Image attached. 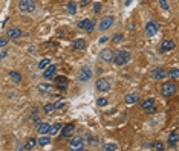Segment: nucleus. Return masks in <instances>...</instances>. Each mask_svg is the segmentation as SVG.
<instances>
[{
  "label": "nucleus",
  "mask_w": 179,
  "mask_h": 151,
  "mask_svg": "<svg viewBox=\"0 0 179 151\" xmlns=\"http://www.w3.org/2000/svg\"><path fill=\"white\" fill-rule=\"evenodd\" d=\"M130 60H132V54H130L129 51H120L116 55H113V63H115L118 67L125 66Z\"/></svg>",
  "instance_id": "obj_1"
},
{
  "label": "nucleus",
  "mask_w": 179,
  "mask_h": 151,
  "mask_svg": "<svg viewBox=\"0 0 179 151\" xmlns=\"http://www.w3.org/2000/svg\"><path fill=\"white\" fill-rule=\"evenodd\" d=\"M35 8H37V5L34 0H20V2H18V9H20L21 12L31 14V12L35 11Z\"/></svg>",
  "instance_id": "obj_2"
},
{
  "label": "nucleus",
  "mask_w": 179,
  "mask_h": 151,
  "mask_svg": "<svg viewBox=\"0 0 179 151\" xmlns=\"http://www.w3.org/2000/svg\"><path fill=\"white\" fill-rule=\"evenodd\" d=\"M161 93L165 98L173 96V95L176 93V84H173V82H164L161 86Z\"/></svg>",
  "instance_id": "obj_3"
},
{
  "label": "nucleus",
  "mask_w": 179,
  "mask_h": 151,
  "mask_svg": "<svg viewBox=\"0 0 179 151\" xmlns=\"http://www.w3.org/2000/svg\"><path fill=\"white\" fill-rule=\"evenodd\" d=\"M95 89H97L98 92H101V93H107L109 90H110V82H109V79L107 78H100V79H97Z\"/></svg>",
  "instance_id": "obj_4"
},
{
  "label": "nucleus",
  "mask_w": 179,
  "mask_h": 151,
  "mask_svg": "<svg viewBox=\"0 0 179 151\" xmlns=\"http://www.w3.org/2000/svg\"><path fill=\"white\" fill-rule=\"evenodd\" d=\"M144 31H145V35H147V37H155V35L158 34V31H159V24H158L156 21H148V23L145 24Z\"/></svg>",
  "instance_id": "obj_5"
},
{
  "label": "nucleus",
  "mask_w": 179,
  "mask_h": 151,
  "mask_svg": "<svg viewBox=\"0 0 179 151\" xmlns=\"http://www.w3.org/2000/svg\"><path fill=\"white\" fill-rule=\"evenodd\" d=\"M175 47H176V43H175L172 38H165V40H162L161 46H159V51H161L162 54H165V52L173 51Z\"/></svg>",
  "instance_id": "obj_6"
},
{
  "label": "nucleus",
  "mask_w": 179,
  "mask_h": 151,
  "mask_svg": "<svg viewBox=\"0 0 179 151\" xmlns=\"http://www.w3.org/2000/svg\"><path fill=\"white\" fill-rule=\"evenodd\" d=\"M77 26H78L80 29H83V31H86V32H89L90 34V32L93 31V28H95V23L89 19H84V20H81V21H78Z\"/></svg>",
  "instance_id": "obj_7"
},
{
  "label": "nucleus",
  "mask_w": 179,
  "mask_h": 151,
  "mask_svg": "<svg viewBox=\"0 0 179 151\" xmlns=\"http://www.w3.org/2000/svg\"><path fill=\"white\" fill-rule=\"evenodd\" d=\"M141 109H144V110H145L148 114L155 113V112H156V107H155V99H153V98L145 99L143 104H141Z\"/></svg>",
  "instance_id": "obj_8"
},
{
  "label": "nucleus",
  "mask_w": 179,
  "mask_h": 151,
  "mask_svg": "<svg viewBox=\"0 0 179 151\" xmlns=\"http://www.w3.org/2000/svg\"><path fill=\"white\" fill-rule=\"evenodd\" d=\"M71 148L72 150H84V139L80 136H75L71 139Z\"/></svg>",
  "instance_id": "obj_9"
},
{
  "label": "nucleus",
  "mask_w": 179,
  "mask_h": 151,
  "mask_svg": "<svg viewBox=\"0 0 179 151\" xmlns=\"http://www.w3.org/2000/svg\"><path fill=\"white\" fill-rule=\"evenodd\" d=\"M113 16H107V17H104V19L100 21V24H98V28H100V31H107L109 28H112V24H113Z\"/></svg>",
  "instance_id": "obj_10"
},
{
  "label": "nucleus",
  "mask_w": 179,
  "mask_h": 151,
  "mask_svg": "<svg viewBox=\"0 0 179 151\" xmlns=\"http://www.w3.org/2000/svg\"><path fill=\"white\" fill-rule=\"evenodd\" d=\"M92 69L90 67H83L81 69V72H80V76H78V79L81 81V82H86V81H89L90 78H92Z\"/></svg>",
  "instance_id": "obj_11"
},
{
  "label": "nucleus",
  "mask_w": 179,
  "mask_h": 151,
  "mask_svg": "<svg viewBox=\"0 0 179 151\" xmlns=\"http://www.w3.org/2000/svg\"><path fill=\"white\" fill-rule=\"evenodd\" d=\"M57 73V66L55 64H49L48 67H46V70L43 72V76H45V79H52Z\"/></svg>",
  "instance_id": "obj_12"
},
{
  "label": "nucleus",
  "mask_w": 179,
  "mask_h": 151,
  "mask_svg": "<svg viewBox=\"0 0 179 151\" xmlns=\"http://www.w3.org/2000/svg\"><path fill=\"white\" fill-rule=\"evenodd\" d=\"M100 58L104 61V63H112L113 61V52L110 49H103L100 52Z\"/></svg>",
  "instance_id": "obj_13"
},
{
  "label": "nucleus",
  "mask_w": 179,
  "mask_h": 151,
  "mask_svg": "<svg viewBox=\"0 0 179 151\" xmlns=\"http://www.w3.org/2000/svg\"><path fill=\"white\" fill-rule=\"evenodd\" d=\"M178 144H179V134H178V131L175 130V131L170 133V136H168V147L176 148Z\"/></svg>",
  "instance_id": "obj_14"
},
{
  "label": "nucleus",
  "mask_w": 179,
  "mask_h": 151,
  "mask_svg": "<svg viewBox=\"0 0 179 151\" xmlns=\"http://www.w3.org/2000/svg\"><path fill=\"white\" fill-rule=\"evenodd\" d=\"M8 38H11V40H17L23 35V32H21V29H18V28H9L8 29Z\"/></svg>",
  "instance_id": "obj_15"
},
{
  "label": "nucleus",
  "mask_w": 179,
  "mask_h": 151,
  "mask_svg": "<svg viewBox=\"0 0 179 151\" xmlns=\"http://www.w3.org/2000/svg\"><path fill=\"white\" fill-rule=\"evenodd\" d=\"M72 47L77 49V51H84L86 49V41L83 38H77V40L72 41Z\"/></svg>",
  "instance_id": "obj_16"
},
{
  "label": "nucleus",
  "mask_w": 179,
  "mask_h": 151,
  "mask_svg": "<svg viewBox=\"0 0 179 151\" xmlns=\"http://www.w3.org/2000/svg\"><path fill=\"white\" fill-rule=\"evenodd\" d=\"M152 76L155 78V79H164L165 76H167V72L161 69V67H156V69H153L152 70Z\"/></svg>",
  "instance_id": "obj_17"
},
{
  "label": "nucleus",
  "mask_w": 179,
  "mask_h": 151,
  "mask_svg": "<svg viewBox=\"0 0 179 151\" xmlns=\"http://www.w3.org/2000/svg\"><path fill=\"white\" fill-rule=\"evenodd\" d=\"M75 130V125L73 124H68V125H64L63 128H61V136L63 137H71V134L73 133Z\"/></svg>",
  "instance_id": "obj_18"
},
{
  "label": "nucleus",
  "mask_w": 179,
  "mask_h": 151,
  "mask_svg": "<svg viewBox=\"0 0 179 151\" xmlns=\"http://www.w3.org/2000/svg\"><path fill=\"white\" fill-rule=\"evenodd\" d=\"M55 82H57V87H60L61 90H64L68 87V78L66 76H54Z\"/></svg>",
  "instance_id": "obj_19"
},
{
  "label": "nucleus",
  "mask_w": 179,
  "mask_h": 151,
  "mask_svg": "<svg viewBox=\"0 0 179 151\" xmlns=\"http://www.w3.org/2000/svg\"><path fill=\"white\" fill-rule=\"evenodd\" d=\"M49 128H51V125H49L48 122H40V124L37 125V131L40 133V134H48V133H49Z\"/></svg>",
  "instance_id": "obj_20"
},
{
  "label": "nucleus",
  "mask_w": 179,
  "mask_h": 151,
  "mask_svg": "<svg viewBox=\"0 0 179 151\" xmlns=\"http://www.w3.org/2000/svg\"><path fill=\"white\" fill-rule=\"evenodd\" d=\"M124 101H125V104H135V102H138L139 101V95L138 93H129L127 96L124 98Z\"/></svg>",
  "instance_id": "obj_21"
},
{
  "label": "nucleus",
  "mask_w": 179,
  "mask_h": 151,
  "mask_svg": "<svg viewBox=\"0 0 179 151\" xmlns=\"http://www.w3.org/2000/svg\"><path fill=\"white\" fill-rule=\"evenodd\" d=\"M61 128H63V125H61L60 122H57V124H54V125H51V128H49V134H51V136H57L58 133L61 131Z\"/></svg>",
  "instance_id": "obj_22"
},
{
  "label": "nucleus",
  "mask_w": 179,
  "mask_h": 151,
  "mask_svg": "<svg viewBox=\"0 0 179 151\" xmlns=\"http://www.w3.org/2000/svg\"><path fill=\"white\" fill-rule=\"evenodd\" d=\"M37 89H38L40 93H48V92L51 90V84H48V82H40V84L37 86Z\"/></svg>",
  "instance_id": "obj_23"
},
{
  "label": "nucleus",
  "mask_w": 179,
  "mask_h": 151,
  "mask_svg": "<svg viewBox=\"0 0 179 151\" xmlns=\"http://www.w3.org/2000/svg\"><path fill=\"white\" fill-rule=\"evenodd\" d=\"M37 144H38L40 147H46V145H49V144H51V139H49L46 134H41V137L37 140Z\"/></svg>",
  "instance_id": "obj_24"
},
{
  "label": "nucleus",
  "mask_w": 179,
  "mask_h": 151,
  "mask_svg": "<svg viewBox=\"0 0 179 151\" xmlns=\"http://www.w3.org/2000/svg\"><path fill=\"white\" fill-rule=\"evenodd\" d=\"M9 78L14 79V82H21V73L17 70H11L9 72Z\"/></svg>",
  "instance_id": "obj_25"
},
{
  "label": "nucleus",
  "mask_w": 179,
  "mask_h": 151,
  "mask_svg": "<svg viewBox=\"0 0 179 151\" xmlns=\"http://www.w3.org/2000/svg\"><path fill=\"white\" fill-rule=\"evenodd\" d=\"M35 145H37V140L34 137H29V139L26 140V144H25V150H34Z\"/></svg>",
  "instance_id": "obj_26"
},
{
  "label": "nucleus",
  "mask_w": 179,
  "mask_h": 151,
  "mask_svg": "<svg viewBox=\"0 0 179 151\" xmlns=\"http://www.w3.org/2000/svg\"><path fill=\"white\" fill-rule=\"evenodd\" d=\"M66 8H68V12H69V14H75V12H77V3H75V2H69Z\"/></svg>",
  "instance_id": "obj_27"
},
{
  "label": "nucleus",
  "mask_w": 179,
  "mask_h": 151,
  "mask_svg": "<svg viewBox=\"0 0 179 151\" xmlns=\"http://www.w3.org/2000/svg\"><path fill=\"white\" fill-rule=\"evenodd\" d=\"M109 104V99L106 96H101V98H98V101H97V105L98 107H104V105H107Z\"/></svg>",
  "instance_id": "obj_28"
},
{
  "label": "nucleus",
  "mask_w": 179,
  "mask_h": 151,
  "mask_svg": "<svg viewBox=\"0 0 179 151\" xmlns=\"http://www.w3.org/2000/svg\"><path fill=\"white\" fill-rule=\"evenodd\" d=\"M103 150H106V151H116V150H118V145H116V144H106V145H103Z\"/></svg>",
  "instance_id": "obj_29"
},
{
  "label": "nucleus",
  "mask_w": 179,
  "mask_h": 151,
  "mask_svg": "<svg viewBox=\"0 0 179 151\" xmlns=\"http://www.w3.org/2000/svg\"><path fill=\"white\" fill-rule=\"evenodd\" d=\"M49 64H51V60H49V58H45V60H41V61L38 63V67H40V69H46Z\"/></svg>",
  "instance_id": "obj_30"
},
{
  "label": "nucleus",
  "mask_w": 179,
  "mask_h": 151,
  "mask_svg": "<svg viewBox=\"0 0 179 151\" xmlns=\"http://www.w3.org/2000/svg\"><path fill=\"white\" fill-rule=\"evenodd\" d=\"M121 41H123V34H115L113 38H112V43H113V44H120Z\"/></svg>",
  "instance_id": "obj_31"
},
{
  "label": "nucleus",
  "mask_w": 179,
  "mask_h": 151,
  "mask_svg": "<svg viewBox=\"0 0 179 151\" xmlns=\"http://www.w3.org/2000/svg\"><path fill=\"white\" fill-rule=\"evenodd\" d=\"M159 6H161L164 11H170V3L167 0H159Z\"/></svg>",
  "instance_id": "obj_32"
},
{
  "label": "nucleus",
  "mask_w": 179,
  "mask_h": 151,
  "mask_svg": "<svg viewBox=\"0 0 179 151\" xmlns=\"http://www.w3.org/2000/svg\"><path fill=\"white\" fill-rule=\"evenodd\" d=\"M178 72H179V70L176 69V67H175V69H172V70H170L167 75L170 76V78H173V79H178V78H179V73H178Z\"/></svg>",
  "instance_id": "obj_33"
},
{
  "label": "nucleus",
  "mask_w": 179,
  "mask_h": 151,
  "mask_svg": "<svg viewBox=\"0 0 179 151\" xmlns=\"http://www.w3.org/2000/svg\"><path fill=\"white\" fill-rule=\"evenodd\" d=\"M54 109H55L54 104H46V105L43 107V112H45V113H52V112H54Z\"/></svg>",
  "instance_id": "obj_34"
},
{
  "label": "nucleus",
  "mask_w": 179,
  "mask_h": 151,
  "mask_svg": "<svg viewBox=\"0 0 179 151\" xmlns=\"http://www.w3.org/2000/svg\"><path fill=\"white\" fill-rule=\"evenodd\" d=\"M93 12H95V14H100V12H101V3H100V2H95V3H93Z\"/></svg>",
  "instance_id": "obj_35"
},
{
  "label": "nucleus",
  "mask_w": 179,
  "mask_h": 151,
  "mask_svg": "<svg viewBox=\"0 0 179 151\" xmlns=\"http://www.w3.org/2000/svg\"><path fill=\"white\" fill-rule=\"evenodd\" d=\"M152 147H153L155 150H158V151H162V150H164V144H162V142H155Z\"/></svg>",
  "instance_id": "obj_36"
},
{
  "label": "nucleus",
  "mask_w": 179,
  "mask_h": 151,
  "mask_svg": "<svg viewBox=\"0 0 179 151\" xmlns=\"http://www.w3.org/2000/svg\"><path fill=\"white\" fill-rule=\"evenodd\" d=\"M6 44H8V38H0V49L5 47Z\"/></svg>",
  "instance_id": "obj_37"
},
{
  "label": "nucleus",
  "mask_w": 179,
  "mask_h": 151,
  "mask_svg": "<svg viewBox=\"0 0 179 151\" xmlns=\"http://www.w3.org/2000/svg\"><path fill=\"white\" fill-rule=\"evenodd\" d=\"M90 3V0H80V6L81 8H84V6H87Z\"/></svg>",
  "instance_id": "obj_38"
},
{
  "label": "nucleus",
  "mask_w": 179,
  "mask_h": 151,
  "mask_svg": "<svg viewBox=\"0 0 179 151\" xmlns=\"http://www.w3.org/2000/svg\"><path fill=\"white\" fill-rule=\"evenodd\" d=\"M8 57V51H6V49H5V51H3V52H2V54H0V61H2V60H3V58H6Z\"/></svg>",
  "instance_id": "obj_39"
},
{
  "label": "nucleus",
  "mask_w": 179,
  "mask_h": 151,
  "mask_svg": "<svg viewBox=\"0 0 179 151\" xmlns=\"http://www.w3.org/2000/svg\"><path fill=\"white\" fill-rule=\"evenodd\" d=\"M107 40H109V37H101L100 38V43H106Z\"/></svg>",
  "instance_id": "obj_40"
},
{
  "label": "nucleus",
  "mask_w": 179,
  "mask_h": 151,
  "mask_svg": "<svg viewBox=\"0 0 179 151\" xmlns=\"http://www.w3.org/2000/svg\"><path fill=\"white\" fill-rule=\"evenodd\" d=\"M34 124H35V125H38V124H40V119H38V118H35V119H34Z\"/></svg>",
  "instance_id": "obj_41"
},
{
  "label": "nucleus",
  "mask_w": 179,
  "mask_h": 151,
  "mask_svg": "<svg viewBox=\"0 0 179 151\" xmlns=\"http://www.w3.org/2000/svg\"><path fill=\"white\" fill-rule=\"evenodd\" d=\"M130 2H132V0H125V5L129 6V5H130Z\"/></svg>",
  "instance_id": "obj_42"
}]
</instances>
